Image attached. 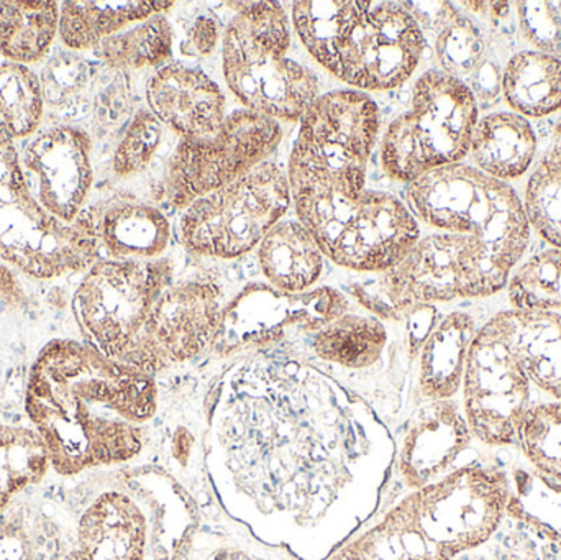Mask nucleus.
Returning a JSON list of instances; mask_svg holds the SVG:
<instances>
[{"mask_svg": "<svg viewBox=\"0 0 561 560\" xmlns=\"http://www.w3.org/2000/svg\"><path fill=\"white\" fill-rule=\"evenodd\" d=\"M516 272L483 240L458 233L421 237L411 252L381 275L343 288L359 309L385 321H401L421 306L490 298Z\"/></svg>", "mask_w": 561, "mask_h": 560, "instance_id": "nucleus-4", "label": "nucleus"}, {"mask_svg": "<svg viewBox=\"0 0 561 560\" xmlns=\"http://www.w3.org/2000/svg\"><path fill=\"white\" fill-rule=\"evenodd\" d=\"M59 35V3L0 2V58L30 66L48 55Z\"/></svg>", "mask_w": 561, "mask_h": 560, "instance_id": "nucleus-31", "label": "nucleus"}, {"mask_svg": "<svg viewBox=\"0 0 561 560\" xmlns=\"http://www.w3.org/2000/svg\"><path fill=\"white\" fill-rule=\"evenodd\" d=\"M49 459L32 427L0 424V516L15 496L48 476Z\"/></svg>", "mask_w": 561, "mask_h": 560, "instance_id": "nucleus-35", "label": "nucleus"}, {"mask_svg": "<svg viewBox=\"0 0 561 560\" xmlns=\"http://www.w3.org/2000/svg\"><path fill=\"white\" fill-rule=\"evenodd\" d=\"M517 23L536 52L561 58V13L556 3L517 2Z\"/></svg>", "mask_w": 561, "mask_h": 560, "instance_id": "nucleus-40", "label": "nucleus"}, {"mask_svg": "<svg viewBox=\"0 0 561 560\" xmlns=\"http://www.w3.org/2000/svg\"><path fill=\"white\" fill-rule=\"evenodd\" d=\"M478 118L480 104L467 82L428 69L415 81L408 111L382 137L386 174L409 184L438 168L463 163Z\"/></svg>", "mask_w": 561, "mask_h": 560, "instance_id": "nucleus-8", "label": "nucleus"}, {"mask_svg": "<svg viewBox=\"0 0 561 560\" xmlns=\"http://www.w3.org/2000/svg\"><path fill=\"white\" fill-rule=\"evenodd\" d=\"M297 219L333 265L356 275H381L398 265L421 239L409 207L379 191L340 196L312 183H290Z\"/></svg>", "mask_w": 561, "mask_h": 560, "instance_id": "nucleus-5", "label": "nucleus"}, {"mask_svg": "<svg viewBox=\"0 0 561 560\" xmlns=\"http://www.w3.org/2000/svg\"><path fill=\"white\" fill-rule=\"evenodd\" d=\"M160 404V378L75 339L49 341L26 378V418L53 472L66 479L151 466Z\"/></svg>", "mask_w": 561, "mask_h": 560, "instance_id": "nucleus-2", "label": "nucleus"}, {"mask_svg": "<svg viewBox=\"0 0 561 560\" xmlns=\"http://www.w3.org/2000/svg\"><path fill=\"white\" fill-rule=\"evenodd\" d=\"M523 199L530 230L561 250V140L556 138L527 174Z\"/></svg>", "mask_w": 561, "mask_h": 560, "instance_id": "nucleus-36", "label": "nucleus"}, {"mask_svg": "<svg viewBox=\"0 0 561 560\" xmlns=\"http://www.w3.org/2000/svg\"><path fill=\"white\" fill-rule=\"evenodd\" d=\"M556 138H559V140H561V118L559 121V124L556 125Z\"/></svg>", "mask_w": 561, "mask_h": 560, "instance_id": "nucleus-42", "label": "nucleus"}, {"mask_svg": "<svg viewBox=\"0 0 561 560\" xmlns=\"http://www.w3.org/2000/svg\"><path fill=\"white\" fill-rule=\"evenodd\" d=\"M290 187L278 164H260L233 183L191 203L180 220L184 249L232 262L259 249L289 209Z\"/></svg>", "mask_w": 561, "mask_h": 560, "instance_id": "nucleus-12", "label": "nucleus"}, {"mask_svg": "<svg viewBox=\"0 0 561 560\" xmlns=\"http://www.w3.org/2000/svg\"><path fill=\"white\" fill-rule=\"evenodd\" d=\"M480 325L471 312L461 309L440 315L415 362L417 407L460 397L471 342Z\"/></svg>", "mask_w": 561, "mask_h": 560, "instance_id": "nucleus-23", "label": "nucleus"}, {"mask_svg": "<svg viewBox=\"0 0 561 560\" xmlns=\"http://www.w3.org/2000/svg\"><path fill=\"white\" fill-rule=\"evenodd\" d=\"M79 219L88 227L101 259L150 262L167 256L170 222L147 201L114 194L85 207Z\"/></svg>", "mask_w": 561, "mask_h": 560, "instance_id": "nucleus-21", "label": "nucleus"}, {"mask_svg": "<svg viewBox=\"0 0 561 560\" xmlns=\"http://www.w3.org/2000/svg\"><path fill=\"white\" fill-rule=\"evenodd\" d=\"M501 95L510 111L529 118H547L561 112V58L520 49L507 58Z\"/></svg>", "mask_w": 561, "mask_h": 560, "instance_id": "nucleus-27", "label": "nucleus"}, {"mask_svg": "<svg viewBox=\"0 0 561 560\" xmlns=\"http://www.w3.org/2000/svg\"><path fill=\"white\" fill-rule=\"evenodd\" d=\"M325 255L299 219L279 220L256 249L263 283L287 295H302L320 286Z\"/></svg>", "mask_w": 561, "mask_h": 560, "instance_id": "nucleus-26", "label": "nucleus"}, {"mask_svg": "<svg viewBox=\"0 0 561 560\" xmlns=\"http://www.w3.org/2000/svg\"><path fill=\"white\" fill-rule=\"evenodd\" d=\"M506 292L513 308L561 312V250H542L520 263Z\"/></svg>", "mask_w": 561, "mask_h": 560, "instance_id": "nucleus-38", "label": "nucleus"}, {"mask_svg": "<svg viewBox=\"0 0 561 560\" xmlns=\"http://www.w3.org/2000/svg\"><path fill=\"white\" fill-rule=\"evenodd\" d=\"M174 2H89L59 3V39L76 52L98 48L99 43L148 16L168 12Z\"/></svg>", "mask_w": 561, "mask_h": 560, "instance_id": "nucleus-28", "label": "nucleus"}, {"mask_svg": "<svg viewBox=\"0 0 561 560\" xmlns=\"http://www.w3.org/2000/svg\"><path fill=\"white\" fill-rule=\"evenodd\" d=\"M173 43L170 20L158 13L108 36L94 53L108 68L137 71L161 68L173 52Z\"/></svg>", "mask_w": 561, "mask_h": 560, "instance_id": "nucleus-32", "label": "nucleus"}, {"mask_svg": "<svg viewBox=\"0 0 561 560\" xmlns=\"http://www.w3.org/2000/svg\"><path fill=\"white\" fill-rule=\"evenodd\" d=\"M20 164L46 213L65 224L81 217L94 184L92 141L82 128L56 125L39 132L20 155Z\"/></svg>", "mask_w": 561, "mask_h": 560, "instance_id": "nucleus-20", "label": "nucleus"}, {"mask_svg": "<svg viewBox=\"0 0 561 560\" xmlns=\"http://www.w3.org/2000/svg\"><path fill=\"white\" fill-rule=\"evenodd\" d=\"M493 319L533 387L561 401V312L511 306Z\"/></svg>", "mask_w": 561, "mask_h": 560, "instance_id": "nucleus-24", "label": "nucleus"}, {"mask_svg": "<svg viewBox=\"0 0 561 560\" xmlns=\"http://www.w3.org/2000/svg\"><path fill=\"white\" fill-rule=\"evenodd\" d=\"M350 308L352 299L333 286L287 295L263 282L249 283L227 301L210 357L230 361L247 352L294 348Z\"/></svg>", "mask_w": 561, "mask_h": 560, "instance_id": "nucleus-13", "label": "nucleus"}, {"mask_svg": "<svg viewBox=\"0 0 561 560\" xmlns=\"http://www.w3.org/2000/svg\"><path fill=\"white\" fill-rule=\"evenodd\" d=\"M174 279L176 262L168 255L150 262L98 260L82 273L71 299L82 342L130 367L151 309Z\"/></svg>", "mask_w": 561, "mask_h": 560, "instance_id": "nucleus-10", "label": "nucleus"}, {"mask_svg": "<svg viewBox=\"0 0 561 560\" xmlns=\"http://www.w3.org/2000/svg\"><path fill=\"white\" fill-rule=\"evenodd\" d=\"M511 503L504 470L465 464L379 510L327 560H455L493 538Z\"/></svg>", "mask_w": 561, "mask_h": 560, "instance_id": "nucleus-3", "label": "nucleus"}, {"mask_svg": "<svg viewBox=\"0 0 561 560\" xmlns=\"http://www.w3.org/2000/svg\"><path fill=\"white\" fill-rule=\"evenodd\" d=\"M533 388L496 321L488 319L471 342L458 397L473 439L486 447L516 444Z\"/></svg>", "mask_w": 561, "mask_h": 560, "instance_id": "nucleus-16", "label": "nucleus"}, {"mask_svg": "<svg viewBox=\"0 0 561 560\" xmlns=\"http://www.w3.org/2000/svg\"><path fill=\"white\" fill-rule=\"evenodd\" d=\"M164 125L150 108H141L131 117L112 158L115 176L131 178L144 173L163 141Z\"/></svg>", "mask_w": 561, "mask_h": 560, "instance_id": "nucleus-39", "label": "nucleus"}, {"mask_svg": "<svg viewBox=\"0 0 561 560\" xmlns=\"http://www.w3.org/2000/svg\"><path fill=\"white\" fill-rule=\"evenodd\" d=\"M224 367L204 381L164 384L160 378L157 450L151 466L170 473L203 506L216 503L206 473V434L214 388Z\"/></svg>", "mask_w": 561, "mask_h": 560, "instance_id": "nucleus-19", "label": "nucleus"}, {"mask_svg": "<svg viewBox=\"0 0 561 560\" xmlns=\"http://www.w3.org/2000/svg\"><path fill=\"white\" fill-rule=\"evenodd\" d=\"M220 42V26L216 16L210 12H201L191 20L183 39H181L180 52L186 58H207L216 52Z\"/></svg>", "mask_w": 561, "mask_h": 560, "instance_id": "nucleus-41", "label": "nucleus"}, {"mask_svg": "<svg viewBox=\"0 0 561 560\" xmlns=\"http://www.w3.org/2000/svg\"><path fill=\"white\" fill-rule=\"evenodd\" d=\"M0 260L35 279L85 273L101 260L81 219L65 224L33 196L15 144L0 137Z\"/></svg>", "mask_w": 561, "mask_h": 560, "instance_id": "nucleus-11", "label": "nucleus"}, {"mask_svg": "<svg viewBox=\"0 0 561 560\" xmlns=\"http://www.w3.org/2000/svg\"><path fill=\"white\" fill-rule=\"evenodd\" d=\"M280 140V122L239 108L227 115L216 134L181 138L164 170L161 194L170 206L184 210L266 163Z\"/></svg>", "mask_w": 561, "mask_h": 560, "instance_id": "nucleus-14", "label": "nucleus"}, {"mask_svg": "<svg viewBox=\"0 0 561 560\" xmlns=\"http://www.w3.org/2000/svg\"><path fill=\"white\" fill-rule=\"evenodd\" d=\"M431 7L425 9L427 15L415 20L435 32L434 49L440 71L467 82L491 52L490 39L477 20L451 3H431Z\"/></svg>", "mask_w": 561, "mask_h": 560, "instance_id": "nucleus-30", "label": "nucleus"}, {"mask_svg": "<svg viewBox=\"0 0 561 560\" xmlns=\"http://www.w3.org/2000/svg\"><path fill=\"white\" fill-rule=\"evenodd\" d=\"M227 301L216 279H174L154 302L130 367L161 378L210 357Z\"/></svg>", "mask_w": 561, "mask_h": 560, "instance_id": "nucleus-15", "label": "nucleus"}, {"mask_svg": "<svg viewBox=\"0 0 561 560\" xmlns=\"http://www.w3.org/2000/svg\"><path fill=\"white\" fill-rule=\"evenodd\" d=\"M557 7H559V10H560V13H561V2H560V3H559V5H557Z\"/></svg>", "mask_w": 561, "mask_h": 560, "instance_id": "nucleus-43", "label": "nucleus"}, {"mask_svg": "<svg viewBox=\"0 0 561 560\" xmlns=\"http://www.w3.org/2000/svg\"><path fill=\"white\" fill-rule=\"evenodd\" d=\"M392 437L394 462L382 508L465 466L461 457L474 443L458 398L419 404Z\"/></svg>", "mask_w": 561, "mask_h": 560, "instance_id": "nucleus-18", "label": "nucleus"}, {"mask_svg": "<svg viewBox=\"0 0 561 560\" xmlns=\"http://www.w3.org/2000/svg\"><path fill=\"white\" fill-rule=\"evenodd\" d=\"M148 108L181 138L216 134L227 118L222 89L206 72L181 62L161 66L148 79Z\"/></svg>", "mask_w": 561, "mask_h": 560, "instance_id": "nucleus-22", "label": "nucleus"}, {"mask_svg": "<svg viewBox=\"0 0 561 560\" xmlns=\"http://www.w3.org/2000/svg\"><path fill=\"white\" fill-rule=\"evenodd\" d=\"M45 114L42 81L30 66L0 61V137H35Z\"/></svg>", "mask_w": 561, "mask_h": 560, "instance_id": "nucleus-34", "label": "nucleus"}, {"mask_svg": "<svg viewBox=\"0 0 561 560\" xmlns=\"http://www.w3.org/2000/svg\"><path fill=\"white\" fill-rule=\"evenodd\" d=\"M378 132V105L365 92L342 89L320 94L300 117L287 180L317 184L352 199L362 196Z\"/></svg>", "mask_w": 561, "mask_h": 560, "instance_id": "nucleus-9", "label": "nucleus"}, {"mask_svg": "<svg viewBox=\"0 0 561 560\" xmlns=\"http://www.w3.org/2000/svg\"><path fill=\"white\" fill-rule=\"evenodd\" d=\"M405 206L435 232L483 240L511 266L524 262L533 230L523 199L511 184L473 164L457 163L422 174L405 186Z\"/></svg>", "mask_w": 561, "mask_h": 560, "instance_id": "nucleus-7", "label": "nucleus"}, {"mask_svg": "<svg viewBox=\"0 0 561 560\" xmlns=\"http://www.w3.org/2000/svg\"><path fill=\"white\" fill-rule=\"evenodd\" d=\"M516 444L540 476L561 483V401L530 404L517 427Z\"/></svg>", "mask_w": 561, "mask_h": 560, "instance_id": "nucleus-37", "label": "nucleus"}, {"mask_svg": "<svg viewBox=\"0 0 561 560\" xmlns=\"http://www.w3.org/2000/svg\"><path fill=\"white\" fill-rule=\"evenodd\" d=\"M273 549L213 503L174 560H268Z\"/></svg>", "mask_w": 561, "mask_h": 560, "instance_id": "nucleus-33", "label": "nucleus"}, {"mask_svg": "<svg viewBox=\"0 0 561 560\" xmlns=\"http://www.w3.org/2000/svg\"><path fill=\"white\" fill-rule=\"evenodd\" d=\"M373 2L316 0L293 5V23L302 45L320 66L332 72L352 35Z\"/></svg>", "mask_w": 561, "mask_h": 560, "instance_id": "nucleus-29", "label": "nucleus"}, {"mask_svg": "<svg viewBox=\"0 0 561 560\" xmlns=\"http://www.w3.org/2000/svg\"><path fill=\"white\" fill-rule=\"evenodd\" d=\"M239 7L222 38V71L243 108L275 121H300L320 95L313 71L287 56L290 25L278 2Z\"/></svg>", "mask_w": 561, "mask_h": 560, "instance_id": "nucleus-6", "label": "nucleus"}, {"mask_svg": "<svg viewBox=\"0 0 561 560\" xmlns=\"http://www.w3.org/2000/svg\"><path fill=\"white\" fill-rule=\"evenodd\" d=\"M427 39L405 3H373L330 75L356 91H389L411 79Z\"/></svg>", "mask_w": 561, "mask_h": 560, "instance_id": "nucleus-17", "label": "nucleus"}, {"mask_svg": "<svg viewBox=\"0 0 561 560\" xmlns=\"http://www.w3.org/2000/svg\"><path fill=\"white\" fill-rule=\"evenodd\" d=\"M394 437L348 388L289 348L227 361L206 434L214 500L260 542L327 560L386 499Z\"/></svg>", "mask_w": 561, "mask_h": 560, "instance_id": "nucleus-1", "label": "nucleus"}, {"mask_svg": "<svg viewBox=\"0 0 561 560\" xmlns=\"http://www.w3.org/2000/svg\"><path fill=\"white\" fill-rule=\"evenodd\" d=\"M537 151L533 122L513 111H496L478 118L468 157L488 176L511 184L530 173Z\"/></svg>", "mask_w": 561, "mask_h": 560, "instance_id": "nucleus-25", "label": "nucleus"}]
</instances>
